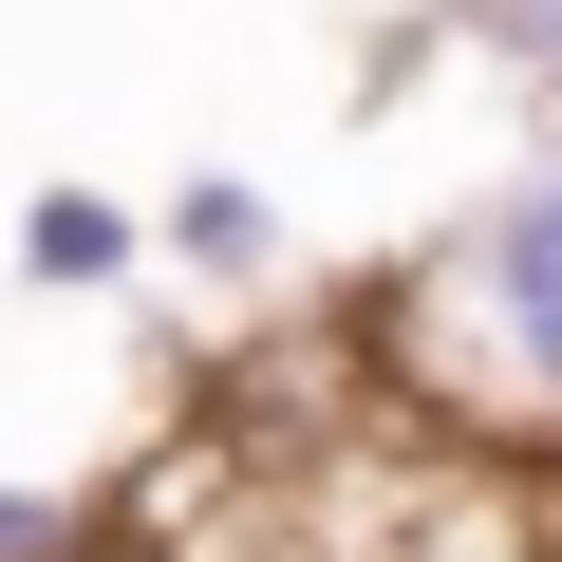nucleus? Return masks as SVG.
I'll use <instances>...</instances> for the list:
<instances>
[{
	"label": "nucleus",
	"mask_w": 562,
	"mask_h": 562,
	"mask_svg": "<svg viewBox=\"0 0 562 562\" xmlns=\"http://www.w3.org/2000/svg\"><path fill=\"white\" fill-rule=\"evenodd\" d=\"M113 262V206H38V281H94Z\"/></svg>",
	"instance_id": "2"
},
{
	"label": "nucleus",
	"mask_w": 562,
	"mask_h": 562,
	"mask_svg": "<svg viewBox=\"0 0 562 562\" xmlns=\"http://www.w3.org/2000/svg\"><path fill=\"white\" fill-rule=\"evenodd\" d=\"M487 301H506V338H525V357L562 375V169H543V188H525V206L487 225Z\"/></svg>",
	"instance_id": "1"
}]
</instances>
